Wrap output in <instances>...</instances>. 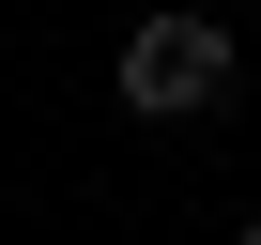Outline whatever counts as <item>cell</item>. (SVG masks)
I'll return each instance as SVG.
<instances>
[{"mask_svg":"<svg viewBox=\"0 0 261 245\" xmlns=\"http://www.w3.org/2000/svg\"><path fill=\"white\" fill-rule=\"evenodd\" d=\"M108 92L139 107V122H215V107L246 92V46H230L215 0H154V16L108 46Z\"/></svg>","mask_w":261,"mask_h":245,"instance_id":"6da1fadb","label":"cell"},{"mask_svg":"<svg viewBox=\"0 0 261 245\" xmlns=\"http://www.w3.org/2000/svg\"><path fill=\"white\" fill-rule=\"evenodd\" d=\"M230 245H261V199H246V230H230Z\"/></svg>","mask_w":261,"mask_h":245,"instance_id":"7a4b0ae2","label":"cell"}]
</instances>
